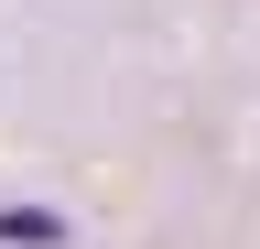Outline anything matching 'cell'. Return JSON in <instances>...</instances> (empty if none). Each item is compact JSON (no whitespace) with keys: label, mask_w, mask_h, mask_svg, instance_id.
<instances>
[{"label":"cell","mask_w":260,"mask_h":249,"mask_svg":"<svg viewBox=\"0 0 260 249\" xmlns=\"http://www.w3.org/2000/svg\"><path fill=\"white\" fill-rule=\"evenodd\" d=\"M0 238H22V249H32V238H65V228H54L44 206H11V217H0Z\"/></svg>","instance_id":"obj_1"}]
</instances>
